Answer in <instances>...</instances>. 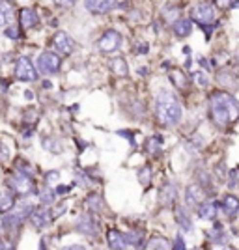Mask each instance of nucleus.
I'll return each instance as SVG.
<instances>
[{"mask_svg": "<svg viewBox=\"0 0 239 250\" xmlns=\"http://www.w3.org/2000/svg\"><path fill=\"white\" fill-rule=\"evenodd\" d=\"M138 179H140V183L148 187L150 185V179H152V172H150V168L144 167L142 170H138Z\"/></svg>", "mask_w": 239, "mask_h": 250, "instance_id": "nucleus-29", "label": "nucleus"}, {"mask_svg": "<svg viewBox=\"0 0 239 250\" xmlns=\"http://www.w3.org/2000/svg\"><path fill=\"white\" fill-rule=\"evenodd\" d=\"M52 215L47 211V209H32L30 213V222L36 226V228H47L51 224Z\"/></svg>", "mask_w": 239, "mask_h": 250, "instance_id": "nucleus-11", "label": "nucleus"}, {"mask_svg": "<svg viewBox=\"0 0 239 250\" xmlns=\"http://www.w3.org/2000/svg\"><path fill=\"white\" fill-rule=\"evenodd\" d=\"M58 6H64V8H67V6H73L75 4V0H54Z\"/></svg>", "mask_w": 239, "mask_h": 250, "instance_id": "nucleus-36", "label": "nucleus"}, {"mask_svg": "<svg viewBox=\"0 0 239 250\" xmlns=\"http://www.w3.org/2000/svg\"><path fill=\"white\" fill-rule=\"evenodd\" d=\"M79 231H83L86 235H95L97 233V222L94 220L92 215L84 213L83 217L79 219Z\"/></svg>", "mask_w": 239, "mask_h": 250, "instance_id": "nucleus-13", "label": "nucleus"}, {"mask_svg": "<svg viewBox=\"0 0 239 250\" xmlns=\"http://www.w3.org/2000/svg\"><path fill=\"white\" fill-rule=\"evenodd\" d=\"M103 198L99 196V194H94V196H90V198L86 200V208L88 211H92V213H99L101 209H103Z\"/></svg>", "mask_w": 239, "mask_h": 250, "instance_id": "nucleus-21", "label": "nucleus"}, {"mask_svg": "<svg viewBox=\"0 0 239 250\" xmlns=\"http://www.w3.org/2000/svg\"><path fill=\"white\" fill-rule=\"evenodd\" d=\"M6 36H10L11 40H17V34H15V28H6Z\"/></svg>", "mask_w": 239, "mask_h": 250, "instance_id": "nucleus-38", "label": "nucleus"}, {"mask_svg": "<svg viewBox=\"0 0 239 250\" xmlns=\"http://www.w3.org/2000/svg\"><path fill=\"white\" fill-rule=\"evenodd\" d=\"M11 6L8 2H2L0 0V26H4V24H10L11 21Z\"/></svg>", "mask_w": 239, "mask_h": 250, "instance_id": "nucleus-22", "label": "nucleus"}, {"mask_svg": "<svg viewBox=\"0 0 239 250\" xmlns=\"http://www.w3.org/2000/svg\"><path fill=\"white\" fill-rule=\"evenodd\" d=\"M84 6H86V10L95 13V15H103L114 8L116 0H86Z\"/></svg>", "mask_w": 239, "mask_h": 250, "instance_id": "nucleus-10", "label": "nucleus"}, {"mask_svg": "<svg viewBox=\"0 0 239 250\" xmlns=\"http://www.w3.org/2000/svg\"><path fill=\"white\" fill-rule=\"evenodd\" d=\"M138 52H142V54H146L148 52V43H138Z\"/></svg>", "mask_w": 239, "mask_h": 250, "instance_id": "nucleus-39", "label": "nucleus"}, {"mask_svg": "<svg viewBox=\"0 0 239 250\" xmlns=\"http://www.w3.org/2000/svg\"><path fill=\"white\" fill-rule=\"evenodd\" d=\"M52 47L58 54H64V56H69L73 51H75V42L71 40V36H67L65 32H56L52 36Z\"/></svg>", "mask_w": 239, "mask_h": 250, "instance_id": "nucleus-8", "label": "nucleus"}, {"mask_svg": "<svg viewBox=\"0 0 239 250\" xmlns=\"http://www.w3.org/2000/svg\"><path fill=\"white\" fill-rule=\"evenodd\" d=\"M217 204H213V202H202L200 206H198V215H200V219L204 220H213L217 217Z\"/></svg>", "mask_w": 239, "mask_h": 250, "instance_id": "nucleus-14", "label": "nucleus"}, {"mask_svg": "<svg viewBox=\"0 0 239 250\" xmlns=\"http://www.w3.org/2000/svg\"><path fill=\"white\" fill-rule=\"evenodd\" d=\"M202 202H206V190L200 187L198 183L189 185L187 190H185V204L193 206V208H198Z\"/></svg>", "mask_w": 239, "mask_h": 250, "instance_id": "nucleus-9", "label": "nucleus"}, {"mask_svg": "<svg viewBox=\"0 0 239 250\" xmlns=\"http://www.w3.org/2000/svg\"><path fill=\"white\" fill-rule=\"evenodd\" d=\"M172 30L177 38H185L193 30V21L191 19H177L176 22H172Z\"/></svg>", "mask_w": 239, "mask_h": 250, "instance_id": "nucleus-17", "label": "nucleus"}, {"mask_svg": "<svg viewBox=\"0 0 239 250\" xmlns=\"http://www.w3.org/2000/svg\"><path fill=\"white\" fill-rule=\"evenodd\" d=\"M8 185L13 192H17V194H30L32 190H34V183H32L30 176H26V174H22V172H17V174H13V176L8 177Z\"/></svg>", "mask_w": 239, "mask_h": 250, "instance_id": "nucleus-5", "label": "nucleus"}, {"mask_svg": "<svg viewBox=\"0 0 239 250\" xmlns=\"http://www.w3.org/2000/svg\"><path fill=\"white\" fill-rule=\"evenodd\" d=\"M17 170L22 172V174H26V176H32V174H34V168H30V165H28L26 161H19V163H17Z\"/></svg>", "mask_w": 239, "mask_h": 250, "instance_id": "nucleus-30", "label": "nucleus"}, {"mask_svg": "<svg viewBox=\"0 0 239 250\" xmlns=\"http://www.w3.org/2000/svg\"><path fill=\"white\" fill-rule=\"evenodd\" d=\"M109 247H110V249L124 250V249H127L129 245H127V241H125V235H122V233L116 231V229H110V231H109Z\"/></svg>", "mask_w": 239, "mask_h": 250, "instance_id": "nucleus-18", "label": "nucleus"}, {"mask_svg": "<svg viewBox=\"0 0 239 250\" xmlns=\"http://www.w3.org/2000/svg\"><path fill=\"white\" fill-rule=\"evenodd\" d=\"M54 190L52 188H49V187H45V188H42L40 190V202H42L43 206H49V204H52L54 202Z\"/></svg>", "mask_w": 239, "mask_h": 250, "instance_id": "nucleus-27", "label": "nucleus"}, {"mask_svg": "<svg viewBox=\"0 0 239 250\" xmlns=\"http://www.w3.org/2000/svg\"><path fill=\"white\" fill-rule=\"evenodd\" d=\"M97 49L101 52H114V51H118L120 49V45H122V36L118 34L116 30H107L97 40Z\"/></svg>", "mask_w": 239, "mask_h": 250, "instance_id": "nucleus-6", "label": "nucleus"}, {"mask_svg": "<svg viewBox=\"0 0 239 250\" xmlns=\"http://www.w3.org/2000/svg\"><path fill=\"white\" fill-rule=\"evenodd\" d=\"M110 69H112V73H114L116 77H127V71H129L127 62H125L124 58H114V60H110Z\"/></svg>", "mask_w": 239, "mask_h": 250, "instance_id": "nucleus-20", "label": "nucleus"}, {"mask_svg": "<svg viewBox=\"0 0 239 250\" xmlns=\"http://www.w3.org/2000/svg\"><path fill=\"white\" fill-rule=\"evenodd\" d=\"M170 83H172V86H176L177 90H185L187 88V77H185V73L181 71V69H172L170 71Z\"/></svg>", "mask_w": 239, "mask_h": 250, "instance_id": "nucleus-19", "label": "nucleus"}, {"mask_svg": "<svg viewBox=\"0 0 239 250\" xmlns=\"http://www.w3.org/2000/svg\"><path fill=\"white\" fill-rule=\"evenodd\" d=\"M19 21H21V26L22 30H30L34 28L38 22H40V17H38V13L30 8H22L21 13H19Z\"/></svg>", "mask_w": 239, "mask_h": 250, "instance_id": "nucleus-12", "label": "nucleus"}, {"mask_svg": "<svg viewBox=\"0 0 239 250\" xmlns=\"http://www.w3.org/2000/svg\"><path fill=\"white\" fill-rule=\"evenodd\" d=\"M222 211L228 215V217H236L239 213V198L234 194H228L222 200Z\"/></svg>", "mask_w": 239, "mask_h": 250, "instance_id": "nucleus-15", "label": "nucleus"}, {"mask_svg": "<svg viewBox=\"0 0 239 250\" xmlns=\"http://www.w3.org/2000/svg\"><path fill=\"white\" fill-rule=\"evenodd\" d=\"M155 114L157 120L165 127H172L181 120V104L176 99V95L172 92H161L157 95L155 101Z\"/></svg>", "mask_w": 239, "mask_h": 250, "instance_id": "nucleus-2", "label": "nucleus"}, {"mask_svg": "<svg viewBox=\"0 0 239 250\" xmlns=\"http://www.w3.org/2000/svg\"><path fill=\"white\" fill-rule=\"evenodd\" d=\"M15 77H17L19 81H24V83H32V81L38 79V71H36L34 63H32L26 56H22V58L17 60V65H15Z\"/></svg>", "mask_w": 239, "mask_h": 250, "instance_id": "nucleus-7", "label": "nucleus"}, {"mask_svg": "<svg viewBox=\"0 0 239 250\" xmlns=\"http://www.w3.org/2000/svg\"><path fill=\"white\" fill-rule=\"evenodd\" d=\"M172 249H185V245H183V239H181V237H177L176 239V245H172Z\"/></svg>", "mask_w": 239, "mask_h": 250, "instance_id": "nucleus-37", "label": "nucleus"}, {"mask_svg": "<svg viewBox=\"0 0 239 250\" xmlns=\"http://www.w3.org/2000/svg\"><path fill=\"white\" fill-rule=\"evenodd\" d=\"M13 206H15V198H13V194H11V192H6V194L0 198V215H4V213L11 211Z\"/></svg>", "mask_w": 239, "mask_h": 250, "instance_id": "nucleus-23", "label": "nucleus"}, {"mask_svg": "<svg viewBox=\"0 0 239 250\" xmlns=\"http://www.w3.org/2000/svg\"><path fill=\"white\" fill-rule=\"evenodd\" d=\"M193 79H195V83H196L198 88L208 86V79H206V75H204V73H195V75H193Z\"/></svg>", "mask_w": 239, "mask_h": 250, "instance_id": "nucleus-32", "label": "nucleus"}, {"mask_svg": "<svg viewBox=\"0 0 239 250\" xmlns=\"http://www.w3.org/2000/svg\"><path fill=\"white\" fill-rule=\"evenodd\" d=\"M146 249H163V250H168L172 249V245L168 243L165 237H153V239L150 241L148 245H146Z\"/></svg>", "mask_w": 239, "mask_h": 250, "instance_id": "nucleus-25", "label": "nucleus"}, {"mask_svg": "<svg viewBox=\"0 0 239 250\" xmlns=\"http://www.w3.org/2000/svg\"><path fill=\"white\" fill-rule=\"evenodd\" d=\"M179 15H181V11H179V8L177 6H167L165 8V11H163V17H165V21L167 22H176L177 19H179Z\"/></svg>", "mask_w": 239, "mask_h": 250, "instance_id": "nucleus-24", "label": "nucleus"}, {"mask_svg": "<svg viewBox=\"0 0 239 250\" xmlns=\"http://www.w3.org/2000/svg\"><path fill=\"white\" fill-rule=\"evenodd\" d=\"M125 241H127V245H135V247H138V245H140V235L135 233V231H131V233L125 235Z\"/></svg>", "mask_w": 239, "mask_h": 250, "instance_id": "nucleus-31", "label": "nucleus"}, {"mask_svg": "<svg viewBox=\"0 0 239 250\" xmlns=\"http://www.w3.org/2000/svg\"><path fill=\"white\" fill-rule=\"evenodd\" d=\"M60 56L52 51H45L38 56V69L45 75H56L60 71Z\"/></svg>", "mask_w": 239, "mask_h": 250, "instance_id": "nucleus-3", "label": "nucleus"}, {"mask_svg": "<svg viewBox=\"0 0 239 250\" xmlns=\"http://www.w3.org/2000/svg\"><path fill=\"white\" fill-rule=\"evenodd\" d=\"M191 21L198 22L200 26H206L209 30V26L215 22V10H213V6H209V4H198L193 8L191 11Z\"/></svg>", "mask_w": 239, "mask_h": 250, "instance_id": "nucleus-4", "label": "nucleus"}, {"mask_svg": "<svg viewBox=\"0 0 239 250\" xmlns=\"http://www.w3.org/2000/svg\"><path fill=\"white\" fill-rule=\"evenodd\" d=\"M177 222L181 224V228L185 229V231L193 229V222L189 219V215H185V209H177Z\"/></svg>", "mask_w": 239, "mask_h": 250, "instance_id": "nucleus-26", "label": "nucleus"}, {"mask_svg": "<svg viewBox=\"0 0 239 250\" xmlns=\"http://www.w3.org/2000/svg\"><path fill=\"white\" fill-rule=\"evenodd\" d=\"M58 179H60V174H58V172H49V174H47V183H49V185L56 183Z\"/></svg>", "mask_w": 239, "mask_h": 250, "instance_id": "nucleus-35", "label": "nucleus"}, {"mask_svg": "<svg viewBox=\"0 0 239 250\" xmlns=\"http://www.w3.org/2000/svg\"><path fill=\"white\" fill-rule=\"evenodd\" d=\"M213 124L224 129L239 120V101L228 92H215L209 99Z\"/></svg>", "mask_w": 239, "mask_h": 250, "instance_id": "nucleus-1", "label": "nucleus"}, {"mask_svg": "<svg viewBox=\"0 0 239 250\" xmlns=\"http://www.w3.org/2000/svg\"><path fill=\"white\" fill-rule=\"evenodd\" d=\"M217 2L218 8H222V10H226V8H230V6H234V2H238L236 6H239V0H215Z\"/></svg>", "mask_w": 239, "mask_h": 250, "instance_id": "nucleus-33", "label": "nucleus"}, {"mask_svg": "<svg viewBox=\"0 0 239 250\" xmlns=\"http://www.w3.org/2000/svg\"><path fill=\"white\" fill-rule=\"evenodd\" d=\"M176 194H177V190L174 185H165L163 187V190H161V204L165 206V208H172L174 206V202H176Z\"/></svg>", "mask_w": 239, "mask_h": 250, "instance_id": "nucleus-16", "label": "nucleus"}, {"mask_svg": "<svg viewBox=\"0 0 239 250\" xmlns=\"http://www.w3.org/2000/svg\"><path fill=\"white\" fill-rule=\"evenodd\" d=\"M161 146H163V140H161V136H152L150 138V142H148V151L152 153V155H155L161 151Z\"/></svg>", "mask_w": 239, "mask_h": 250, "instance_id": "nucleus-28", "label": "nucleus"}, {"mask_svg": "<svg viewBox=\"0 0 239 250\" xmlns=\"http://www.w3.org/2000/svg\"><path fill=\"white\" fill-rule=\"evenodd\" d=\"M67 190H69V187H58V188H56V192H58V194H62V192H67Z\"/></svg>", "mask_w": 239, "mask_h": 250, "instance_id": "nucleus-40", "label": "nucleus"}, {"mask_svg": "<svg viewBox=\"0 0 239 250\" xmlns=\"http://www.w3.org/2000/svg\"><path fill=\"white\" fill-rule=\"evenodd\" d=\"M10 157V147L6 146L4 142H0V161H6Z\"/></svg>", "mask_w": 239, "mask_h": 250, "instance_id": "nucleus-34", "label": "nucleus"}]
</instances>
